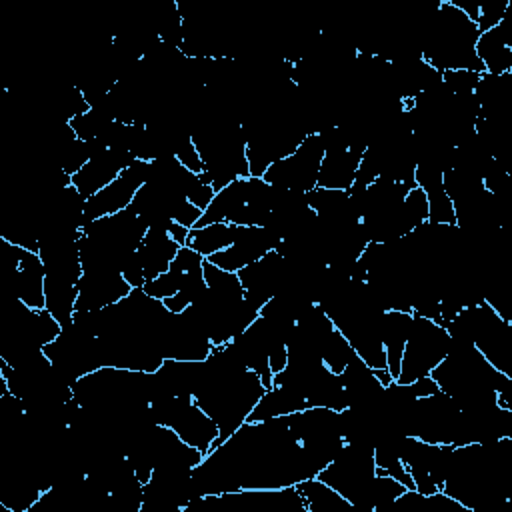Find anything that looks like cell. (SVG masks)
<instances>
[{"mask_svg":"<svg viewBox=\"0 0 512 512\" xmlns=\"http://www.w3.org/2000/svg\"><path fill=\"white\" fill-rule=\"evenodd\" d=\"M62 332L60 322L46 310H36L12 300L0 336V360L16 366L44 350Z\"/></svg>","mask_w":512,"mask_h":512,"instance_id":"cell-6","label":"cell"},{"mask_svg":"<svg viewBox=\"0 0 512 512\" xmlns=\"http://www.w3.org/2000/svg\"><path fill=\"white\" fill-rule=\"evenodd\" d=\"M176 158H178V162H180L184 168H188V170L194 172V174H200V172L204 170L202 158H200V154H198V150H196L192 138H186V140L178 146Z\"/></svg>","mask_w":512,"mask_h":512,"instance_id":"cell-29","label":"cell"},{"mask_svg":"<svg viewBox=\"0 0 512 512\" xmlns=\"http://www.w3.org/2000/svg\"><path fill=\"white\" fill-rule=\"evenodd\" d=\"M148 170H150V162L134 160L108 186L98 190L94 196L86 198L84 224L130 208L136 192L148 180Z\"/></svg>","mask_w":512,"mask_h":512,"instance_id":"cell-13","label":"cell"},{"mask_svg":"<svg viewBox=\"0 0 512 512\" xmlns=\"http://www.w3.org/2000/svg\"><path fill=\"white\" fill-rule=\"evenodd\" d=\"M478 26L454 4L442 0L428 24L424 42L420 44L422 60L434 70H474L484 72L482 62L476 56Z\"/></svg>","mask_w":512,"mask_h":512,"instance_id":"cell-3","label":"cell"},{"mask_svg":"<svg viewBox=\"0 0 512 512\" xmlns=\"http://www.w3.org/2000/svg\"><path fill=\"white\" fill-rule=\"evenodd\" d=\"M178 250H180V244L170 236L166 224L164 226H148V230L136 250V262H138L146 282L164 274L170 268Z\"/></svg>","mask_w":512,"mask_h":512,"instance_id":"cell-18","label":"cell"},{"mask_svg":"<svg viewBox=\"0 0 512 512\" xmlns=\"http://www.w3.org/2000/svg\"><path fill=\"white\" fill-rule=\"evenodd\" d=\"M364 150V144H350L334 150H324L318 186L332 190H350Z\"/></svg>","mask_w":512,"mask_h":512,"instance_id":"cell-19","label":"cell"},{"mask_svg":"<svg viewBox=\"0 0 512 512\" xmlns=\"http://www.w3.org/2000/svg\"><path fill=\"white\" fill-rule=\"evenodd\" d=\"M476 56L488 74L498 76L512 72V46L500 24L480 32L476 42Z\"/></svg>","mask_w":512,"mask_h":512,"instance_id":"cell-22","label":"cell"},{"mask_svg":"<svg viewBox=\"0 0 512 512\" xmlns=\"http://www.w3.org/2000/svg\"><path fill=\"white\" fill-rule=\"evenodd\" d=\"M316 476L344 496L354 510L372 512V488L376 480L372 446L344 442L338 454Z\"/></svg>","mask_w":512,"mask_h":512,"instance_id":"cell-7","label":"cell"},{"mask_svg":"<svg viewBox=\"0 0 512 512\" xmlns=\"http://www.w3.org/2000/svg\"><path fill=\"white\" fill-rule=\"evenodd\" d=\"M412 320L414 314L406 310H386L382 318V344L386 352V368L390 370L394 380L400 372V360L412 330Z\"/></svg>","mask_w":512,"mask_h":512,"instance_id":"cell-21","label":"cell"},{"mask_svg":"<svg viewBox=\"0 0 512 512\" xmlns=\"http://www.w3.org/2000/svg\"><path fill=\"white\" fill-rule=\"evenodd\" d=\"M278 242L280 238L266 226H238L234 242L206 260L222 270L238 272L244 266L260 260L270 250H276Z\"/></svg>","mask_w":512,"mask_h":512,"instance_id":"cell-15","label":"cell"},{"mask_svg":"<svg viewBox=\"0 0 512 512\" xmlns=\"http://www.w3.org/2000/svg\"><path fill=\"white\" fill-rule=\"evenodd\" d=\"M146 230L148 224L132 208L84 224L78 240L82 270L122 274L124 264L138 250Z\"/></svg>","mask_w":512,"mask_h":512,"instance_id":"cell-4","label":"cell"},{"mask_svg":"<svg viewBox=\"0 0 512 512\" xmlns=\"http://www.w3.org/2000/svg\"><path fill=\"white\" fill-rule=\"evenodd\" d=\"M134 154L126 148L110 146L98 154H94L74 176L72 184L84 198L94 196L98 190L108 186L122 170H126L134 162Z\"/></svg>","mask_w":512,"mask_h":512,"instance_id":"cell-16","label":"cell"},{"mask_svg":"<svg viewBox=\"0 0 512 512\" xmlns=\"http://www.w3.org/2000/svg\"><path fill=\"white\" fill-rule=\"evenodd\" d=\"M482 72L474 70H448L442 72V84L454 94H474Z\"/></svg>","mask_w":512,"mask_h":512,"instance_id":"cell-27","label":"cell"},{"mask_svg":"<svg viewBox=\"0 0 512 512\" xmlns=\"http://www.w3.org/2000/svg\"><path fill=\"white\" fill-rule=\"evenodd\" d=\"M236 232H238L236 224H228V222L206 224L200 228H192L188 232L186 246L196 250L200 256L208 258V256L224 250L226 246H230L236 238Z\"/></svg>","mask_w":512,"mask_h":512,"instance_id":"cell-25","label":"cell"},{"mask_svg":"<svg viewBox=\"0 0 512 512\" xmlns=\"http://www.w3.org/2000/svg\"><path fill=\"white\" fill-rule=\"evenodd\" d=\"M44 354L68 384L104 366L100 338L84 332L76 324L64 326L58 338L44 346Z\"/></svg>","mask_w":512,"mask_h":512,"instance_id":"cell-10","label":"cell"},{"mask_svg":"<svg viewBox=\"0 0 512 512\" xmlns=\"http://www.w3.org/2000/svg\"><path fill=\"white\" fill-rule=\"evenodd\" d=\"M304 408H308V402L302 396L294 394L292 390L272 386L260 396V400L248 414L246 422H266V420H272L278 416L300 412Z\"/></svg>","mask_w":512,"mask_h":512,"instance_id":"cell-23","label":"cell"},{"mask_svg":"<svg viewBox=\"0 0 512 512\" xmlns=\"http://www.w3.org/2000/svg\"><path fill=\"white\" fill-rule=\"evenodd\" d=\"M236 274L246 298L260 308L276 294L288 290L292 284V270L276 250H270L260 260L244 266Z\"/></svg>","mask_w":512,"mask_h":512,"instance_id":"cell-14","label":"cell"},{"mask_svg":"<svg viewBox=\"0 0 512 512\" xmlns=\"http://www.w3.org/2000/svg\"><path fill=\"white\" fill-rule=\"evenodd\" d=\"M324 158V146L318 134H308L302 144L288 156L266 168L262 178L278 188L292 192H310L318 186V174Z\"/></svg>","mask_w":512,"mask_h":512,"instance_id":"cell-11","label":"cell"},{"mask_svg":"<svg viewBox=\"0 0 512 512\" xmlns=\"http://www.w3.org/2000/svg\"><path fill=\"white\" fill-rule=\"evenodd\" d=\"M132 292V286L120 272L112 270H90L84 272L78 280V298L76 312L86 310H102L106 306L116 304L124 296Z\"/></svg>","mask_w":512,"mask_h":512,"instance_id":"cell-17","label":"cell"},{"mask_svg":"<svg viewBox=\"0 0 512 512\" xmlns=\"http://www.w3.org/2000/svg\"><path fill=\"white\" fill-rule=\"evenodd\" d=\"M442 170L430 164H416L414 182L424 192L428 202V222L434 224H456L454 204L448 198L442 184Z\"/></svg>","mask_w":512,"mask_h":512,"instance_id":"cell-20","label":"cell"},{"mask_svg":"<svg viewBox=\"0 0 512 512\" xmlns=\"http://www.w3.org/2000/svg\"><path fill=\"white\" fill-rule=\"evenodd\" d=\"M306 512H352L354 506L318 476L296 484Z\"/></svg>","mask_w":512,"mask_h":512,"instance_id":"cell-24","label":"cell"},{"mask_svg":"<svg viewBox=\"0 0 512 512\" xmlns=\"http://www.w3.org/2000/svg\"><path fill=\"white\" fill-rule=\"evenodd\" d=\"M510 6V0H480V12L476 18V26L480 32H486L500 24L506 10Z\"/></svg>","mask_w":512,"mask_h":512,"instance_id":"cell-28","label":"cell"},{"mask_svg":"<svg viewBox=\"0 0 512 512\" xmlns=\"http://www.w3.org/2000/svg\"><path fill=\"white\" fill-rule=\"evenodd\" d=\"M448 348H450L448 330L430 318L414 314L412 330L402 352L400 372L396 376V382L410 384L416 378L430 376V372L448 354Z\"/></svg>","mask_w":512,"mask_h":512,"instance_id":"cell-9","label":"cell"},{"mask_svg":"<svg viewBox=\"0 0 512 512\" xmlns=\"http://www.w3.org/2000/svg\"><path fill=\"white\" fill-rule=\"evenodd\" d=\"M150 412L156 424L172 428L186 444L198 448L204 456L218 440L216 422L196 404L192 396L158 394L150 400Z\"/></svg>","mask_w":512,"mask_h":512,"instance_id":"cell-8","label":"cell"},{"mask_svg":"<svg viewBox=\"0 0 512 512\" xmlns=\"http://www.w3.org/2000/svg\"><path fill=\"white\" fill-rule=\"evenodd\" d=\"M354 354H356V352L352 350V346L348 344V340H346L336 328L326 336V340L322 342V348H320L322 364H324L332 374H342Z\"/></svg>","mask_w":512,"mask_h":512,"instance_id":"cell-26","label":"cell"},{"mask_svg":"<svg viewBox=\"0 0 512 512\" xmlns=\"http://www.w3.org/2000/svg\"><path fill=\"white\" fill-rule=\"evenodd\" d=\"M278 188L270 186L262 176L238 178L218 190L202 212L194 228L228 222L236 226H266L276 206Z\"/></svg>","mask_w":512,"mask_h":512,"instance_id":"cell-5","label":"cell"},{"mask_svg":"<svg viewBox=\"0 0 512 512\" xmlns=\"http://www.w3.org/2000/svg\"><path fill=\"white\" fill-rule=\"evenodd\" d=\"M430 376L440 392L456 400L460 410L496 406V392L508 382V376L496 370L474 344L452 338L448 354Z\"/></svg>","mask_w":512,"mask_h":512,"instance_id":"cell-2","label":"cell"},{"mask_svg":"<svg viewBox=\"0 0 512 512\" xmlns=\"http://www.w3.org/2000/svg\"><path fill=\"white\" fill-rule=\"evenodd\" d=\"M204 364L206 378L194 400L218 426L220 434L212 446L216 448L246 422L266 386L256 372L246 368L232 342L214 346Z\"/></svg>","mask_w":512,"mask_h":512,"instance_id":"cell-1","label":"cell"},{"mask_svg":"<svg viewBox=\"0 0 512 512\" xmlns=\"http://www.w3.org/2000/svg\"><path fill=\"white\" fill-rule=\"evenodd\" d=\"M6 242V240H4ZM6 282L12 290V298L24 302L30 308H46L44 280L46 268L38 252L14 246L6 242Z\"/></svg>","mask_w":512,"mask_h":512,"instance_id":"cell-12","label":"cell"}]
</instances>
